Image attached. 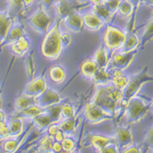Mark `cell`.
<instances>
[{"instance_id":"cell-1","label":"cell","mask_w":153,"mask_h":153,"mask_svg":"<svg viewBox=\"0 0 153 153\" xmlns=\"http://www.w3.org/2000/svg\"><path fill=\"white\" fill-rule=\"evenodd\" d=\"M122 91L112 84L99 85L92 103L114 117L121 112L120 102Z\"/></svg>"},{"instance_id":"cell-2","label":"cell","mask_w":153,"mask_h":153,"mask_svg":"<svg viewBox=\"0 0 153 153\" xmlns=\"http://www.w3.org/2000/svg\"><path fill=\"white\" fill-rule=\"evenodd\" d=\"M58 21L50 30H48L41 44V52L45 58L48 59H56L61 54L63 47L60 40V29Z\"/></svg>"},{"instance_id":"cell-3","label":"cell","mask_w":153,"mask_h":153,"mask_svg":"<svg viewBox=\"0 0 153 153\" xmlns=\"http://www.w3.org/2000/svg\"><path fill=\"white\" fill-rule=\"evenodd\" d=\"M148 82H152V76L148 74V68L146 67L137 74L130 76L129 82L122 91L120 108H126L129 100L138 94L143 85Z\"/></svg>"},{"instance_id":"cell-4","label":"cell","mask_w":153,"mask_h":153,"mask_svg":"<svg viewBox=\"0 0 153 153\" xmlns=\"http://www.w3.org/2000/svg\"><path fill=\"white\" fill-rule=\"evenodd\" d=\"M151 108V102L136 94L129 100L125 108L124 115L129 123H138L146 117Z\"/></svg>"},{"instance_id":"cell-5","label":"cell","mask_w":153,"mask_h":153,"mask_svg":"<svg viewBox=\"0 0 153 153\" xmlns=\"http://www.w3.org/2000/svg\"><path fill=\"white\" fill-rule=\"evenodd\" d=\"M126 36V34L117 28L108 25L103 33V46L110 51L119 49L123 44Z\"/></svg>"},{"instance_id":"cell-6","label":"cell","mask_w":153,"mask_h":153,"mask_svg":"<svg viewBox=\"0 0 153 153\" xmlns=\"http://www.w3.org/2000/svg\"><path fill=\"white\" fill-rule=\"evenodd\" d=\"M137 50L129 51V52H118V53L113 54L111 59H109L107 69L109 71L112 70H126L132 61L134 59Z\"/></svg>"},{"instance_id":"cell-7","label":"cell","mask_w":153,"mask_h":153,"mask_svg":"<svg viewBox=\"0 0 153 153\" xmlns=\"http://www.w3.org/2000/svg\"><path fill=\"white\" fill-rule=\"evenodd\" d=\"M28 22L36 32L40 34H46L49 30L51 19L47 14L45 7L42 6L38 11L28 19Z\"/></svg>"},{"instance_id":"cell-8","label":"cell","mask_w":153,"mask_h":153,"mask_svg":"<svg viewBox=\"0 0 153 153\" xmlns=\"http://www.w3.org/2000/svg\"><path fill=\"white\" fill-rule=\"evenodd\" d=\"M85 116L86 120L91 124H99L105 121L112 120L113 118L112 115L107 113L106 112H104L103 110L93 103H91L87 107L85 110Z\"/></svg>"},{"instance_id":"cell-9","label":"cell","mask_w":153,"mask_h":153,"mask_svg":"<svg viewBox=\"0 0 153 153\" xmlns=\"http://www.w3.org/2000/svg\"><path fill=\"white\" fill-rule=\"evenodd\" d=\"M115 141L117 143L118 148L123 151L134 143V138L131 130L129 127L123 126H117L115 128Z\"/></svg>"},{"instance_id":"cell-10","label":"cell","mask_w":153,"mask_h":153,"mask_svg":"<svg viewBox=\"0 0 153 153\" xmlns=\"http://www.w3.org/2000/svg\"><path fill=\"white\" fill-rule=\"evenodd\" d=\"M62 101V97L59 93L51 88H47L42 94L35 98V103L42 108H47Z\"/></svg>"},{"instance_id":"cell-11","label":"cell","mask_w":153,"mask_h":153,"mask_svg":"<svg viewBox=\"0 0 153 153\" xmlns=\"http://www.w3.org/2000/svg\"><path fill=\"white\" fill-rule=\"evenodd\" d=\"M47 88V83L44 77H38L28 84L24 91V94L36 98L42 94Z\"/></svg>"},{"instance_id":"cell-12","label":"cell","mask_w":153,"mask_h":153,"mask_svg":"<svg viewBox=\"0 0 153 153\" xmlns=\"http://www.w3.org/2000/svg\"><path fill=\"white\" fill-rule=\"evenodd\" d=\"M25 35V28L23 25L20 22H13L1 47L10 45L13 42L16 41L18 38Z\"/></svg>"},{"instance_id":"cell-13","label":"cell","mask_w":153,"mask_h":153,"mask_svg":"<svg viewBox=\"0 0 153 153\" xmlns=\"http://www.w3.org/2000/svg\"><path fill=\"white\" fill-rule=\"evenodd\" d=\"M64 23L68 30L74 33H79L83 27L82 16L76 12H71L70 14L64 19Z\"/></svg>"},{"instance_id":"cell-14","label":"cell","mask_w":153,"mask_h":153,"mask_svg":"<svg viewBox=\"0 0 153 153\" xmlns=\"http://www.w3.org/2000/svg\"><path fill=\"white\" fill-rule=\"evenodd\" d=\"M30 42L29 38L26 36H22L17 40L13 42L10 44L11 46V51L15 56H23L26 53L27 51L29 50Z\"/></svg>"},{"instance_id":"cell-15","label":"cell","mask_w":153,"mask_h":153,"mask_svg":"<svg viewBox=\"0 0 153 153\" xmlns=\"http://www.w3.org/2000/svg\"><path fill=\"white\" fill-rule=\"evenodd\" d=\"M83 25L91 31H99L104 25V22L101 21L100 18L92 14H85L82 16Z\"/></svg>"},{"instance_id":"cell-16","label":"cell","mask_w":153,"mask_h":153,"mask_svg":"<svg viewBox=\"0 0 153 153\" xmlns=\"http://www.w3.org/2000/svg\"><path fill=\"white\" fill-rule=\"evenodd\" d=\"M12 23L13 21L8 12H0V46L6 38Z\"/></svg>"},{"instance_id":"cell-17","label":"cell","mask_w":153,"mask_h":153,"mask_svg":"<svg viewBox=\"0 0 153 153\" xmlns=\"http://www.w3.org/2000/svg\"><path fill=\"white\" fill-rule=\"evenodd\" d=\"M111 72V81L110 83L117 88L123 91L127 83L129 82L130 76H126L120 70H112Z\"/></svg>"},{"instance_id":"cell-18","label":"cell","mask_w":153,"mask_h":153,"mask_svg":"<svg viewBox=\"0 0 153 153\" xmlns=\"http://www.w3.org/2000/svg\"><path fill=\"white\" fill-rule=\"evenodd\" d=\"M139 46V39L134 33H129L126 36V39L123 44L119 48V52H129L132 51L137 50V47Z\"/></svg>"},{"instance_id":"cell-19","label":"cell","mask_w":153,"mask_h":153,"mask_svg":"<svg viewBox=\"0 0 153 153\" xmlns=\"http://www.w3.org/2000/svg\"><path fill=\"white\" fill-rule=\"evenodd\" d=\"M94 84L98 85H105L110 83L111 72L107 68H98L92 77Z\"/></svg>"},{"instance_id":"cell-20","label":"cell","mask_w":153,"mask_h":153,"mask_svg":"<svg viewBox=\"0 0 153 153\" xmlns=\"http://www.w3.org/2000/svg\"><path fill=\"white\" fill-rule=\"evenodd\" d=\"M90 144L94 147L95 150L100 152L101 149H103L109 143H113L115 141L114 137L113 138H108L106 136L100 135V134H93L90 136L89 138Z\"/></svg>"},{"instance_id":"cell-21","label":"cell","mask_w":153,"mask_h":153,"mask_svg":"<svg viewBox=\"0 0 153 153\" xmlns=\"http://www.w3.org/2000/svg\"><path fill=\"white\" fill-rule=\"evenodd\" d=\"M92 60L98 68H107L109 58L106 47L104 46H101L94 55Z\"/></svg>"},{"instance_id":"cell-22","label":"cell","mask_w":153,"mask_h":153,"mask_svg":"<svg viewBox=\"0 0 153 153\" xmlns=\"http://www.w3.org/2000/svg\"><path fill=\"white\" fill-rule=\"evenodd\" d=\"M9 138L20 136L23 131V121L21 117L13 118L7 123Z\"/></svg>"},{"instance_id":"cell-23","label":"cell","mask_w":153,"mask_h":153,"mask_svg":"<svg viewBox=\"0 0 153 153\" xmlns=\"http://www.w3.org/2000/svg\"><path fill=\"white\" fill-rule=\"evenodd\" d=\"M32 120L36 128L40 131H45L50 125L54 124L52 122L51 118L50 117V116L48 115V113L46 111L41 114L38 115L34 118H33Z\"/></svg>"},{"instance_id":"cell-24","label":"cell","mask_w":153,"mask_h":153,"mask_svg":"<svg viewBox=\"0 0 153 153\" xmlns=\"http://www.w3.org/2000/svg\"><path fill=\"white\" fill-rule=\"evenodd\" d=\"M92 12L93 14L95 15L103 21L104 23H108L110 19L112 18V15L111 12H109L105 5L103 3H99V4H93L92 6Z\"/></svg>"},{"instance_id":"cell-25","label":"cell","mask_w":153,"mask_h":153,"mask_svg":"<svg viewBox=\"0 0 153 153\" xmlns=\"http://www.w3.org/2000/svg\"><path fill=\"white\" fill-rule=\"evenodd\" d=\"M49 76L54 83L59 84L65 81L66 72L65 68L60 65H54L49 69Z\"/></svg>"},{"instance_id":"cell-26","label":"cell","mask_w":153,"mask_h":153,"mask_svg":"<svg viewBox=\"0 0 153 153\" xmlns=\"http://www.w3.org/2000/svg\"><path fill=\"white\" fill-rule=\"evenodd\" d=\"M35 103V98L31 97L26 94H21L16 98L15 102V108L16 112H21L24 109L27 108L28 107L34 105Z\"/></svg>"},{"instance_id":"cell-27","label":"cell","mask_w":153,"mask_h":153,"mask_svg":"<svg viewBox=\"0 0 153 153\" xmlns=\"http://www.w3.org/2000/svg\"><path fill=\"white\" fill-rule=\"evenodd\" d=\"M46 111V108H42L38 106L37 104L28 107L27 108L24 109L21 112H18V117L21 118H27V119H33L38 115L41 114Z\"/></svg>"},{"instance_id":"cell-28","label":"cell","mask_w":153,"mask_h":153,"mask_svg":"<svg viewBox=\"0 0 153 153\" xmlns=\"http://www.w3.org/2000/svg\"><path fill=\"white\" fill-rule=\"evenodd\" d=\"M98 67L94 64V61L91 59H87L81 65V72L83 76L88 78V79H92L94 76L95 71L97 70Z\"/></svg>"},{"instance_id":"cell-29","label":"cell","mask_w":153,"mask_h":153,"mask_svg":"<svg viewBox=\"0 0 153 153\" xmlns=\"http://www.w3.org/2000/svg\"><path fill=\"white\" fill-rule=\"evenodd\" d=\"M134 8V4L130 0H120L117 12L124 17H129L132 15Z\"/></svg>"},{"instance_id":"cell-30","label":"cell","mask_w":153,"mask_h":153,"mask_svg":"<svg viewBox=\"0 0 153 153\" xmlns=\"http://www.w3.org/2000/svg\"><path fill=\"white\" fill-rule=\"evenodd\" d=\"M57 125L59 130L65 134V136H70L74 134L75 131V121L74 120V118L62 120L59 121Z\"/></svg>"},{"instance_id":"cell-31","label":"cell","mask_w":153,"mask_h":153,"mask_svg":"<svg viewBox=\"0 0 153 153\" xmlns=\"http://www.w3.org/2000/svg\"><path fill=\"white\" fill-rule=\"evenodd\" d=\"M57 14L60 19H65L71 12L70 3L68 0H58L56 2Z\"/></svg>"},{"instance_id":"cell-32","label":"cell","mask_w":153,"mask_h":153,"mask_svg":"<svg viewBox=\"0 0 153 153\" xmlns=\"http://www.w3.org/2000/svg\"><path fill=\"white\" fill-rule=\"evenodd\" d=\"M62 105L63 104L56 103L46 108V112L50 116L53 123H58L59 121H61Z\"/></svg>"},{"instance_id":"cell-33","label":"cell","mask_w":153,"mask_h":153,"mask_svg":"<svg viewBox=\"0 0 153 153\" xmlns=\"http://www.w3.org/2000/svg\"><path fill=\"white\" fill-rule=\"evenodd\" d=\"M54 140L53 138L50 137V136L46 135L45 137L42 138L40 143H39V149L40 152H51V147L53 145Z\"/></svg>"},{"instance_id":"cell-34","label":"cell","mask_w":153,"mask_h":153,"mask_svg":"<svg viewBox=\"0 0 153 153\" xmlns=\"http://www.w3.org/2000/svg\"><path fill=\"white\" fill-rule=\"evenodd\" d=\"M75 117V109L70 103H65L62 105L61 121L70 119Z\"/></svg>"},{"instance_id":"cell-35","label":"cell","mask_w":153,"mask_h":153,"mask_svg":"<svg viewBox=\"0 0 153 153\" xmlns=\"http://www.w3.org/2000/svg\"><path fill=\"white\" fill-rule=\"evenodd\" d=\"M152 20L151 19L150 21L147 23V26L145 28L144 33H143V34L142 36L141 40L139 41V45H144L147 43V42L150 40L151 38H152Z\"/></svg>"},{"instance_id":"cell-36","label":"cell","mask_w":153,"mask_h":153,"mask_svg":"<svg viewBox=\"0 0 153 153\" xmlns=\"http://www.w3.org/2000/svg\"><path fill=\"white\" fill-rule=\"evenodd\" d=\"M62 144V151H64L65 152H73L74 149L76 148V143L74 142V139L71 138L65 137L63 141L61 142Z\"/></svg>"},{"instance_id":"cell-37","label":"cell","mask_w":153,"mask_h":153,"mask_svg":"<svg viewBox=\"0 0 153 153\" xmlns=\"http://www.w3.org/2000/svg\"><path fill=\"white\" fill-rule=\"evenodd\" d=\"M17 139H7L4 142L3 148L6 152H15L18 147Z\"/></svg>"},{"instance_id":"cell-38","label":"cell","mask_w":153,"mask_h":153,"mask_svg":"<svg viewBox=\"0 0 153 153\" xmlns=\"http://www.w3.org/2000/svg\"><path fill=\"white\" fill-rule=\"evenodd\" d=\"M8 6L12 13H18L24 7L23 0H8Z\"/></svg>"},{"instance_id":"cell-39","label":"cell","mask_w":153,"mask_h":153,"mask_svg":"<svg viewBox=\"0 0 153 153\" xmlns=\"http://www.w3.org/2000/svg\"><path fill=\"white\" fill-rule=\"evenodd\" d=\"M119 3H120V0H105L103 4L105 5L109 12L112 14H114L115 12H117Z\"/></svg>"},{"instance_id":"cell-40","label":"cell","mask_w":153,"mask_h":153,"mask_svg":"<svg viewBox=\"0 0 153 153\" xmlns=\"http://www.w3.org/2000/svg\"><path fill=\"white\" fill-rule=\"evenodd\" d=\"M26 65L28 73L30 76L33 77L35 74V65H34V60L33 59L32 56H29L26 59Z\"/></svg>"},{"instance_id":"cell-41","label":"cell","mask_w":153,"mask_h":153,"mask_svg":"<svg viewBox=\"0 0 153 153\" xmlns=\"http://www.w3.org/2000/svg\"><path fill=\"white\" fill-rule=\"evenodd\" d=\"M60 40L63 48L68 47L72 42V36L68 33H60Z\"/></svg>"},{"instance_id":"cell-42","label":"cell","mask_w":153,"mask_h":153,"mask_svg":"<svg viewBox=\"0 0 153 153\" xmlns=\"http://www.w3.org/2000/svg\"><path fill=\"white\" fill-rule=\"evenodd\" d=\"M117 145L114 144V142L113 143H109L108 144L103 147V149H101L100 151V152H105V153H115L118 152Z\"/></svg>"},{"instance_id":"cell-43","label":"cell","mask_w":153,"mask_h":153,"mask_svg":"<svg viewBox=\"0 0 153 153\" xmlns=\"http://www.w3.org/2000/svg\"><path fill=\"white\" fill-rule=\"evenodd\" d=\"M59 130V126H58V125L57 123H54L50 125L49 126L47 127V129L46 130L47 133V135L50 136L51 138H53V136L55 135L56 134V132Z\"/></svg>"},{"instance_id":"cell-44","label":"cell","mask_w":153,"mask_h":153,"mask_svg":"<svg viewBox=\"0 0 153 153\" xmlns=\"http://www.w3.org/2000/svg\"><path fill=\"white\" fill-rule=\"evenodd\" d=\"M123 152H141V149H140V147L137 146L136 144H134V143H133L132 144H130L129 147H127L126 148H125L123 151H122Z\"/></svg>"},{"instance_id":"cell-45","label":"cell","mask_w":153,"mask_h":153,"mask_svg":"<svg viewBox=\"0 0 153 153\" xmlns=\"http://www.w3.org/2000/svg\"><path fill=\"white\" fill-rule=\"evenodd\" d=\"M65 138V134L59 129V130L56 132V134L53 136V138H53L54 141L59 142V143H61V142L63 141V139H64Z\"/></svg>"},{"instance_id":"cell-46","label":"cell","mask_w":153,"mask_h":153,"mask_svg":"<svg viewBox=\"0 0 153 153\" xmlns=\"http://www.w3.org/2000/svg\"><path fill=\"white\" fill-rule=\"evenodd\" d=\"M51 152H62L61 143L54 141L52 147H51Z\"/></svg>"},{"instance_id":"cell-47","label":"cell","mask_w":153,"mask_h":153,"mask_svg":"<svg viewBox=\"0 0 153 153\" xmlns=\"http://www.w3.org/2000/svg\"><path fill=\"white\" fill-rule=\"evenodd\" d=\"M152 128L151 127L146 134V142L147 143V145H151V147L152 146Z\"/></svg>"},{"instance_id":"cell-48","label":"cell","mask_w":153,"mask_h":153,"mask_svg":"<svg viewBox=\"0 0 153 153\" xmlns=\"http://www.w3.org/2000/svg\"><path fill=\"white\" fill-rule=\"evenodd\" d=\"M42 3V6L45 8H48L52 6V4L56 3L55 0H39Z\"/></svg>"},{"instance_id":"cell-49","label":"cell","mask_w":153,"mask_h":153,"mask_svg":"<svg viewBox=\"0 0 153 153\" xmlns=\"http://www.w3.org/2000/svg\"><path fill=\"white\" fill-rule=\"evenodd\" d=\"M33 0H23V4H24V7H30L31 4L33 3Z\"/></svg>"},{"instance_id":"cell-50","label":"cell","mask_w":153,"mask_h":153,"mask_svg":"<svg viewBox=\"0 0 153 153\" xmlns=\"http://www.w3.org/2000/svg\"><path fill=\"white\" fill-rule=\"evenodd\" d=\"M142 2L143 3H145L146 5L147 6L152 7V3H153V0H141Z\"/></svg>"},{"instance_id":"cell-51","label":"cell","mask_w":153,"mask_h":153,"mask_svg":"<svg viewBox=\"0 0 153 153\" xmlns=\"http://www.w3.org/2000/svg\"><path fill=\"white\" fill-rule=\"evenodd\" d=\"M91 2L94 3V4H99V3H103L105 2V0H90Z\"/></svg>"},{"instance_id":"cell-52","label":"cell","mask_w":153,"mask_h":153,"mask_svg":"<svg viewBox=\"0 0 153 153\" xmlns=\"http://www.w3.org/2000/svg\"><path fill=\"white\" fill-rule=\"evenodd\" d=\"M82 1H84V2H88V1H90V0H82Z\"/></svg>"},{"instance_id":"cell-53","label":"cell","mask_w":153,"mask_h":153,"mask_svg":"<svg viewBox=\"0 0 153 153\" xmlns=\"http://www.w3.org/2000/svg\"><path fill=\"white\" fill-rule=\"evenodd\" d=\"M55 1H56H56H58V0H55Z\"/></svg>"},{"instance_id":"cell-54","label":"cell","mask_w":153,"mask_h":153,"mask_svg":"<svg viewBox=\"0 0 153 153\" xmlns=\"http://www.w3.org/2000/svg\"><path fill=\"white\" fill-rule=\"evenodd\" d=\"M0 49H1V46H0Z\"/></svg>"},{"instance_id":"cell-55","label":"cell","mask_w":153,"mask_h":153,"mask_svg":"<svg viewBox=\"0 0 153 153\" xmlns=\"http://www.w3.org/2000/svg\"><path fill=\"white\" fill-rule=\"evenodd\" d=\"M0 91H1V90H0Z\"/></svg>"}]
</instances>
